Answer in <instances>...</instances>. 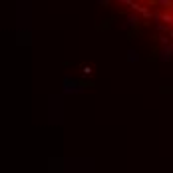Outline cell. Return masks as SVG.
<instances>
[{
    "label": "cell",
    "instance_id": "cell-1",
    "mask_svg": "<svg viewBox=\"0 0 173 173\" xmlns=\"http://www.w3.org/2000/svg\"><path fill=\"white\" fill-rule=\"evenodd\" d=\"M111 22H114V20H111V18H108V20H106V24H101V30H108V28L111 26Z\"/></svg>",
    "mask_w": 173,
    "mask_h": 173
},
{
    "label": "cell",
    "instance_id": "cell-2",
    "mask_svg": "<svg viewBox=\"0 0 173 173\" xmlns=\"http://www.w3.org/2000/svg\"><path fill=\"white\" fill-rule=\"evenodd\" d=\"M161 92H173V88H161Z\"/></svg>",
    "mask_w": 173,
    "mask_h": 173
}]
</instances>
